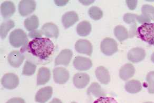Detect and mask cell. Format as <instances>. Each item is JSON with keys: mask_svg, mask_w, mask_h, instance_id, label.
Instances as JSON below:
<instances>
[{"mask_svg": "<svg viewBox=\"0 0 154 103\" xmlns=\"http://www.w3.org/2000/svg\"><path fill=\"white\" fill-rule=\"evenodd\" d=\"M75 68L79 71H87L92 67V61L89 58L82 56H77L73 61Z\"/></svg>", "mask_w": 154, "mask_h": 103, "instance_id": "8", "label": "cell"}, {"mask_svg": "<svg viewBox=\"0 0 154 103\" xmlns=\"http://www.w3.org/2000/svg\"><path fill=\"white\" fill-rule=\"evenodd\" d=\"M39 26L38 17L35 15H31L28 17L24 21V26L28 31L36 30Z\"/></svg>", "mask_w": 154, "mask_h": 103, "instance_id": "24", "label": "cell"}, {"mask_svg": "<svg viewBox=\"0 0 154 103\" xmlns=\"http://www.w3.org/2000/svg\"><path fill=\"white\" fill-rule=\"evenodd\" d=\"M137 26L136 24H134L131 26V30H129V37H133L135 36L136 33V30Z\"/></svg>", "mask_w": 154, "mask_h": 103, "instance_id": "37", "label": "cell"}, {"mask_svg": "<svg viewBox=\"0 0 154 103\" xmlns=\"http://www.w3.org/2000/svg\"><path fill=\"white\" fill-rule=\"evenodd\" d=\"M94 103H118L112 97H100L94 101Z\"/></svg>", "mask_w": 154, "mask_h": 103, "instance_id": "32", "label": "cell"}, {"mask_svg": "<svg viewBox=\"0 0 154 103\" xmlns=\"http://www.w3.org/2000/svg\"><path fill=\"white\" fill-rule=\"evenodd\" d=\"M114 34L116 37L120 42L126 40L129 38V33L124 26H117L114 29Z\"/></svg>", "mask_w": 154, "mask_h": 103, "instance_id": "25", "label": "cell"}, {"mask_svg": "<svg viewBox=\"0 0 154 103\" xmlns=\"http://www.w3.org/2000/svg\"><path fill=\"white\" fill-rule=\"evenodd\" d=\"M3 86L8 90L16 88L19 84V79L17 76L13 73L5 74L1 80Z\"/></svg>", "mask_w": 154, "mask_h": 103, "instance_id": "6", "label": "cell"}, {"mask_svg": "<svg viewBox=\"0 0 154 103\" xmlns=\"http://www.w3.org/2000/svg\"><path fill=\"white\" fill-rule=\"evenodd\" d=\"M35 8L36 3L33 0H22L18 6L19 12L22 16H26L33 13Z\"/></svg>", "mask_w": 154, "mask_h": 103, "instance_id": "5", "label": "cell"}, {"mask_svg": "<svg viewBox=\"0 0 154 103\" xmlns=\"http://www.w3.org/2000/svg\"><path fill=\"white\" fill-rule=\"evenodd\" d=\"M72 51L70 49L62 50L55 59V65H68L72 57Z\"/></svg>", "mask_w": 154, "mask_h": 103, "instance_id": "12", "label": "cell"}, {"mask_svg": "<svg viewBox=\"0 0 154 103\" xmlns=\"http://www.w3.org/2000/svg\"><path fill=\"white\" fill-rule=\"evenodd\" d=\"M71 103H77L76 102H72Z\"/></svg>", "mask_w": 154, "mask_h": 103, "instance_id": "42", "label": "cell"}, {"mask_svg": "<svg viewBox=\"0 0 154 103\" xmlns=\"http://www.w3.org/2000/svg\"><path fill=\"white\" fill-rule=\"evenodd\" d=\"M89 15L92 19L98 21L101 19L103 16V12L101 9L96 7H90L88 11Z\"/></svg>", "mask_w": 154, "mask_h": 103, "instance_id": "29", "label": "cell"}, {"mask_svg": "<svg viewBox=\"0 0 154 103\" xmlns=\"http://www.w3.org/2000/svg\"><path fill=\"white\" fill-rule=\"evenodd\" d=\"M100 49L104 55L110 56L118 51V44L112 38H106L101 43Z\"/></svg>", "mask_w": 154, "mask_h": 103, "instance_id": "4", "label": "cell"}, {"mask_svg": "<svg viewBox=\"0 0 154 103\" xmlns=\"http://www.w3.org/2000/svg\"><path fill=\"white\" fill-rule=\"evenodd\" d=\"M90 77L86 73H78L73 78V83L78 88H85L89 83Z\"/></svg>", "mask_w": 154, "mask_h": 103, "instance_id": "13", "label": "cell"}, {"mask_svg": "<svg viewBox=\"0 0 154 103\" xmlns=\"http://www.w3.org/2000/svg\"><path fill=\"white\" fill-rule=\"evenodd\" d=\"M26 49L33 56L44 60L49 58L52 55L54 46L49 38H36L29 42Z\"/></svg>", "mask_w": 154, "mask_h": 103, "instance_id": "1", "label": "cell"}, {"mask_svg": "<svg viewBox=\"0 0 154 103\" xmlns=\"http://www.w3.org/2000/svg\"><path fill=\"white\" fill-rule=\"evenodd\" d=\"M24 59L25 56L21 53L19 51H13L9 53L8 60L12 67H19L23 63Z\"/></svg>", "mask_w": 154, "mask_h": 103, "instance_id": "14", "label": "cell"}, {"mask_svg": "<svg viewBox=\"0 0 154 103\" xmlns=\"http://www.w3.org/2000/svg\"><path fill=\"white\" fill-rule=\"evenodd\" d=\"M50 71L45 67H41L39 69L37 75V85H42L46 84L50 79Z\"/></svg>", "mask_w": 154, "mask_h": 103, "instance_id": "20", "label": "cell"}, {"mask_svg": "<svg viewBox=\"0 0 154 103\" xmlns=\"http://www.w3.org/2000/svg\"><path fill=\"white\" fill-rule=\"evenodd\" d=\"M135 69L134 65L131 63H126L120 68L119 76L124 81L130 79L135 74Z\"/></svg>", "mask_w": 154, "mask_h": 103, "instance_id": "18", "label": "cell"}, {"mask_svg": "<svg viewBox=\"0 0 154 103\" xmlns=\"http://www.w3.org/2000/svg\"><path fill=\"white\" fill-rule=\"evenodd\" d=\"M91 30L92 27L91 24L86 21L80 22L77 25V33L80 36L86 37L90 34V32H91Z\"/></svg>", "mask_w": 154, "mask_h": 103, "instance_id": "23", "label": "cell"}, {"mask_svg": "<svg viewBox=\"0 0 154 103\" xmlns=\"http://www.w3.org/2000/svg\"><path fill=\"white\" fill-rule=\"evenodd\" d=\"M54 79L56 83L63 84L69 79V73L68 70L63 67H57L53 70Z\"/></svg>", "mask_w": 154, "mask_h": 103, "instance_id": "7", "label": "cell"}, {"mask_svg": "<svg viewBox=\"0 0 154 103\" xmlns=\"http://www.w3.org/2000/svg\"><path fill=\"white\" fill-rule=\"evenodd\" d=\"M53 89L51 86H47L41 88L36 93L35 101L38 103H45L51 97Z\"/></svg>", "mask_w": 154, "mask_h": 103, "instance_id": "10", "label": "cell"}, {"mask_svg": "<svg viewBox=\"0 0 154 103\" xmlns=\"http://www.w3.org/2000/svg\"><path fill=\"white\" fill-rule=\"evenodd\" d=\"M6 103H26V102L22 98L14 97L9 99Z\"/></svg>", "mask_w": 154, "mask_h": 103, "instance_id": "36", "label": "cell"}, {"mask_svg": "<svg viewBox=\"0 0 154 103\" xmlns=\"http://www.w3.org/2000/svg\"><path fill=\"white\" fill-rule=\"evenodd\" d=\"M95 74L97 79L101 84H108L110 81V76L108 70L103 66L97 68Z\"/></svg>", "mask_w": 154, "mask_h": 103, "instance_id": "19", "label": "cell"}, {"mask_svg": "<svg viewBox=\"0 0 154 103\" xmlns=\"http://www.w3.org/2000/svg\"><path fill=\"white\" fill-rule=\"evenodd\" d=\"M49 103H62V102L60 101L59 99H54L51 102H50Z\"/></svg>", "mask_w": 154, "mask_h": 103, "instance_id": "39", "label": "cell"}, {"mask_svg": "<svg viewBox=\"0 0 154 103\" xmlns=\"http://www.w3.org/2000/svg\"><path fill=\"white\" fill-rule=\"evenodd\" d=\"M14 26L15 23L11 19H9L3 21L2 23L1 24L0 27V34L1 38L3 39L5 38L9 31L11 29H12Z\"/></svg>", "mask_w": 154, "mask_h": 103, "instance_id": "26", "label": "cell"}, {"mask_svg": "<svg viewBox=\"0 0 154 103\" xmlns=\"http://www.w3.org/2000/svg\"><path fill=\"white\" fill-rule=\"evenodd\" d=\"M125 88L127 92L131 94H136L141 91L142 86L140 81L138 80H133L126 82Z\"/></svg>", "mask_w": 154, "mask_h": 103, "instance_id": "22", "label": "cell"}, {"mask_svg": "<svg viewBox=\"0 0 154 103\" xmlns=\"http://www.w3.org/2000/svg\"><path fill=\"white\" fill-rule=\"evenodd\" d=\"M150 20L148 19V18L145 17L144 15H138L137 16V21L140 24L149 23L150 22Z\"/></svg>", "mask_w": 154, "mask_h": 103, "instance_id": "34", "label": "cell"}, {"mask_svg": "<svg viewBox=\"0 0 154 103\" xmlns=\"http://www.w3.org/2000/svg\"><path fill=\"white\" fill-rule=\"evenodd\" d=\"M43 35L41 30H32L31 32H30L28 36H29V37L31 38H42V35Z\"/></svg>", "mask_w": 154, "mask_h": 103, "instance_id": "33", "label": "cell"}, {"mask_svg": "<svg viewBox=\"0 0 154 103\" xmlns=\"http://www.w3.org/2000/svg\"><path fill=\"white\" fill-rule=\"evenodd\" d=\"M126 2L129 9L131 10H134L137 7L138 1L136 0H127L126 1Z\"/></svg>", "mask_w": 154, "mask_h": 103, "instance_id": "35", "label": "cell"}, {"mask_svg": "<svg viewBox=\"0 0 154 103\" xmlns=\"http://www.w3.org/2000/svg\"><path fill=\"white\" fill-rule=\"evenodd\" d=\"M146 57L145 51L141 48H134L129 51L127 58L133 63H138L143 61Z\"/></svg>", "mask_w": 154, "mask_h": 103, "instance_id": "11", "label": "cell"}, {"mask_svg": "<svg viewBox=\"0 0 154 103\" xmlns=\"http://www.w3.org/2000/svg\"><path fill=\"white\" fill-rule=\"evenodd\" d=\"M41 31L43 35L48 38L57 39L59 36V29L57 26L52 23H48L43 25Z\"/></svg>", "mask_w": 154, "mask_h": 103, "instance_id": "15", "label": "cell"}, {"mask_svg": "<svg viewBox=\"0 0 154 103\" xmlns=\"http://www.w3.org/2000/svg\"><path fill=\"white\" fill-rule=\"evenodd\" d=\"M79 21V16L77 13L71 11L65 13L62 16V22L66 28H68Z\"/></svg>", "mask_w": 154, "mask_h": 103, "instance_id": "17", "label": "cell"}, {"mask_svg": "<svg viewBox=\"0 0 154 103\" xmlns=\"http://www.w3.org/2000/svg\"><path fill=\"white\" fill-rule=\"evenodd\" d=\"M137 36L150 45H154V23H145L138 27Z\"/></svg>", "mask_w": 154, "mask_h": 103, "instance_id": "2", "label": "cell"}, {"mask_svg": "<svg viewBox=\"0 0 154 103\" xmlns=\"http://www.w3.org/2000/svg\"><path fill=\"white\" fill-rule=\"evenodd\" d=\"M15 12V5L11 1H5L1 6V12L5 19H9L14 14Z\"/></svg>", "mask_w": 154, "mask_h": 103, "instance_id": "16", "label": "cell"}, {"mask_svg": "<svg viewBox=\"0 0 154 103\" xmlns=\"http://www.w3.org/2000/svg\"><path fill=\"white\" fill-rule=\"evenodd\" d=\"M54 2L57 5L62 7L64 6V5L66 4L68 2V1H54Z\"/></svg>", "mask_w": 154, "mask_h": 103, "instance_id": "38", "label": "cell"}, {"mask_svg": "<svg viewBox=\"0 0 154 103\" xmlns=\"http://www.w3.org/2000/svg\"><path fill=\"white\" fill-rule=\"evenodd\" d=\"M75 50L78 53L91 56L92 55V44L89 41L86 39H79L75 44Z\"/></svg>", "mask_w": 154, "mask_h": 103, "instance_id": "9", "label": "cell"}, {"mask_svg": "<svg viewBox=\"0 0 154 103\" xmlns=\"http://www.w3.org/2000/svg\"><path fill=\"white\" fill-rule=\"evenodd\" d=\"M154 103L153 102H145V103Z\"/></svg>", "mask_w": 154, "mask_h": 103, "instance_id": "41", "label": "cell"}, {"mask_svg": "<svg viewBox=\"0 0 154 103\" xmlns=\"http://www.w3.org/2000/svg\"><path fill=\"white\" fill-rule=\"evenodd\" d=\"M147 90L150 94H154V71L149 72L146 76Z\"/></svg>", "mask_w": 154, "mask_h": 103, "instance_id": "30", "label": "cell"}, {"mask_svg": "<svg viewBox=\"0 0 154 103\" xmlns=\"http://www.w3.org/2000/svg\"><path fill=\"white\" fill-rule=\"evenodd\" d=\"M137 15L131 13H126L125 14L123 19L125 22L128 24H136L137 21Z\"/></svg>", "mask_w": 154, "mask_h": 103, "instance_id": "31", "label": "cell"}, {"mask_svg": "<svg viewBox=\"0 0 154 103\" xmlns=\"http://www.w3.org/2000/svg\"><path fill=\"white\" fill-rule=\"evenodd\" d=\"M151 60L153 63H154V53L152 54V56H151Z\"/></svg>", "mask_w": 154, "mask_h": 103, "instance_id": "40", "label": "cell"}, {"mask_svg": "<svg viewBox=\"0 0 154 103\" xmlns=\"http://www.w3.org/2000/svg\"><path fill=\"white\" fill-rule=\"evenodd\" d=\"M36 68V66L34 64L30 61H26L23 68L22 74L26 76H32L35 73Z\"/></svg>", "mask_w": 154, "mask_h": 103, "instance_id": "28", "label": "cell"}, {"mask_svg": "<svg viewBox=\"0 0 154 103\" xmlns=\"http://www.w3.org/2000/svg\"><path fill=\"white\" fill-rule=\"evenodd\" d=\"M142 14L149 19L154 21V7L150 5H143L141 7Z\"/></svg>", "mask_w": 154, "mask_h": 103, "instance_id": "27", "label": "cell"}, {"mask_svg": "<svg viewBox=\"0 0 154 103\" xmlns=\"http://www.w3.org/2000/svg\"><path fill=\"white\" fill-rule=\"evenodd\" d=\"M9 41L10 44L14 48H26L28 45V38L27 35L21 29H17L11 32L9 36Z\"/></svg>", "mask_w": 154, "mask_h": 103, "instance_id": "3", "label": "cell"}, {"mask_svg": "<svg viewBox=\"0 0 154 103\" xmlns=\"http://www.w3.org/2000/svg\"><path fill=\"white\" fill-rule=\"evenodd\" d=\"M87 93L88 95L92 94L94 97L99 98L106 96V94L101 86L97 82H94L90 85V86L88 87Z\"/></svg>", "mask_w": 154, "mask_h": 103, "instance_id": "21", "label": "cell"}]
</instances>
